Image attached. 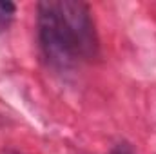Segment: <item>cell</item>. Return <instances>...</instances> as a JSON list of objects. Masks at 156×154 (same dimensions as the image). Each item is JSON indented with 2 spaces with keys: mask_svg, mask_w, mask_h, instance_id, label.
Wrapping results in <instances>:
<instances>
[{
  "mask_svg": "<svg viewBox=\"0 0 156 154\" xmlns=\"http://www.w3.org/2000/svg\"><path fill=\"white\" fill-rule=\"evenodd\" d=\"M16 15V5L9 0H0V31L7 29Z\"/></svg>",
  "mask_w": 156,
  "mask_h": 154,
  "instance_id": "cell-2",
  "label": "cell"
},
{
  "mask_svg": "<svg viewBox=\"0 0 156 154\" xmlns=\"http://www.w3.org/2000/svg\"><path fill=\"white\" fill-rule=\"evenodd\" d=\"M0 154H20V152H16V151H9V149H7V151H2Z\"/></svg>",
  "mask_w": 156,
  "mask_h": 154,
  "instance_id": "cell-3",
  "label": "cell"
},
{
  "mask_svg": "<svg viewBox=\"0 0 156 154\" xmlns=\"http://www.w3.org/2000/svg\"><path fill=\"white\" fill-rule=\"evenodd\" d=\"M37 37L42 56L56 71L98 56L91 9L82 0H44L37 5Z\"/></svg>",
  "mask_w": 156,
  "mask_h": 154,
  "instance_id": "cell-1",
  "label": "cell"
}]
</instances>
